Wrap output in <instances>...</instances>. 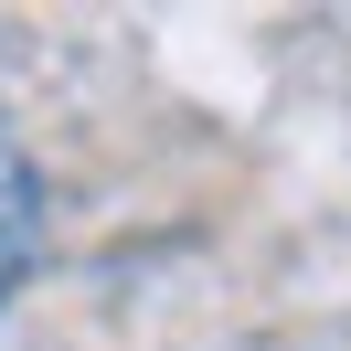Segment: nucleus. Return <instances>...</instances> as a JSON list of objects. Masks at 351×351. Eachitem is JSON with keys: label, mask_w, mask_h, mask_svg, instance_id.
<instances>
[{"label": "nucleus", "mask_w": 351, "mask_h": 351, "mask_svg": "<svg viewBox=\"0 0 351 351\" xmlns=\"http://www.w3.org/2000/svg\"><path fill=\"white\" fill-rule=\"evenodd\" d=\"M32 256H43V181H32V160L11 149V128H0V308H11V287L32 277Z\"/></svg>", "instance_id": "1"}]
</instances>
